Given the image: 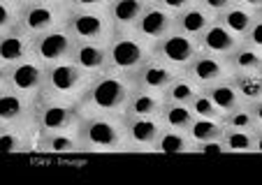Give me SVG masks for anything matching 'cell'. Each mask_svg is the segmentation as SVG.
Instances as JSON below:
<instances>
[{"label":"cell","mask_w":262,"mask_h":185,"mask_svg":"<svg viewBox=\"0 0 262 185\" xmlns=\"http://www.w3.org/2000/svg\"><path fill=\"white\" fill-rule=\"evenodd\" d=\"M63 28L77 42L104 44L112 37V24H109L104 10H74V7H68L63 19Z\"/></svg>","instance_id":"8992f818"},{"label":"cell","mask_w":262,"mask_h":185,"mask_svg":"<svg viewBox=\"0 0 262 185\" xmlns=\"http://www.w3.org/2000/svg\"><path fill=\"white\" fill-rule=\"evenodd\" d=\"M193 142L186 130H172V127H163L154 144V153H190Z\"/></svg>","instance_id":"4dcf8cb0"},{"label":"cell","mask_w":262,"mask_h":185,"mask_svg":"<svg viewBox=\"0 0 262 185\" xmlns=\"http://www.w3.org/2000/svg\"><path fill=\"white\" fill-rule=\"evenodd\" d=\"M198 3H200V5H202L207 12H211L213 16L221 14V12L225 10V7L232 5V0H198Z\"/></svg>","instance_id":"ab89813d"},{"label":"cell","mask_w":262,"mask_h":185,"mask_svg":"<svg viewBox=\"0 0 262 185\" xmlns=\"http://www.w3.org/2000/svg\"><path fill=\"white\" fill-rule=\"evenodd\" d=\"M81 153H121L125 148V134L121 113H81L77 125Z\"/></svg>","instance_id":"7a4b0ae2"},{"label":"cell","mask_w":262,"mask_h":185,"mask_svg":"<svg viewBox=\"0 0 262 185\" xmlns=\"http://www.w3.org/2000/svg\"><path fill=\"white\" fill-rule=\"evenodd\" d=\"M28 56H33V35L21 30L19 24L5 33H0V63L14 65Z\"/></svg>","instance_id":"2e32d148"},{"label":"cell","mask_w":262,"mask_h":185,"mask_svg":"<svg viewBox=\"0 0 262 185\" xmlns=\"http://www.w3.org/2000/svg\"><path fill=\"white\" fill-rule=\"evenodd\" d=\"M242 42L248 44V47H255V49H262V14L251 24V28L246 30Z\"/></svg>","instance_id":"d590c367"},{"label":"cell","mask_w":262,"mask_h":185,"mask_svg":"<svg viewBox=\"0 0 262 185\" xmlns=\"http://www.w3.org/2000/svg\"><path fill=\"white\" fill-rule=\"evenodd\" d=\"M7 86L12 90L21 92L26 98H37L45 86V65L37 58L28 56V58L19 60L14 65H7Z\"/></svg>","instance_id":"8fae6325"},{"label":"cell","mask_w":262,"mask_h":185,"mask_svg":"<svg viewBox=\"0 0 262 185\" xmlns=\"http://www.w3.org/2000/svg\"><path fill=\"white\" fill-rule=\"evenodd\" d=\"M202 90L207 92L209 98H211V102L216 104V109L221 111V118H223V113L232 111L234 107H239V104H242V98H239V92L234 90L230 77L228 79H221V81L211 83V86L202 88Z\"/></svg>","instance_id":"f546056e"},{"label":"cell","mask_w":262,"mask_h":185,"mask_svg":"<svg viewBox=\"0 0 262 185\" xmlns=\"http://www.w3.org/2000/svg\"><path fill=\"white\" fill-rule=\"evenodd\" d=\"M195 42H198V49L204 51V54H211V56H221V58H225V56H228L230 51H232L234 47L242 42V39L234 37V35L230 33L225 26H221L216 19H213L211 24L202 30V35H200Z\"/></svg>","instance_id":"e0dca14e"},{"label":"cell","mask_w":262,"mask_h":185,"mask_svg":"<svg viewBox=\"0 0 262 185\" xmlns=\"http://www.w3.org/2000/svg\"><path fill=\"white\" fill-rule=\"evenodd\" d=\"M221 142L225 153H257L262 136L260 130H232V127H225Z\"/></svg>","instance_id":"484cf974"},{"label":"cell","mask_w":262,"mask_h":185,"mask_svg":"<svg viewBox=\"0 0 262 185\" xmlns=\"http://www.w3.org/2000/svg\"><path fill=\"white\" fill-rule=\"evenodd\" d=\"M133 30L142 39H146L148 44H154L156 39H160L163 35H167L169 30H174V14L167 12L165 7L156 5L154 0H148Z\"/></svg>","instance_id":"7c38bea8"},{"label":"cell","mask_w":262,"mask_h":185,"mask_svg":"<svg viewBox=\"0 0 262 185\" xmlns=\"http://www.w3.org/2000/svg\"><path fill=\"white\" fill-rule=\"evenodd\" d=\"M148 0H107L104 14L114 30H133Z\"/></svg>","instance_id":"ac0fdd59"},{"label":"cell","mask_w":262,"mask_h":185,"mask_svg":"<svg viewBox=\"0 0 262 185\" xmlns=\"http://www.w3.org/2000/svg\"><path fill=\"white\" fill-rule=\"evenodd\" d=\"M163 95L144 88H133V92L125 100L123 113L125 116H160L163 111Z\"/></svg>","instance_id":"603a6c76"},{"label":"cell","mask_w":262,"mask_h":185,"mask_svg":"<svg viewBox=\"0 0 262 185\" xmlns=\"http://www.w3.org/2000/svg\"><path fill=\"white\" fill-rule=\"evenodd\" d=\"M135 83L128 74L112 70L89 77L81 95L77 98L81 113H123L125 100L133 92Z\"/></svg>","instance_id":"6da1fadb"},{"label":"cell","mask_w":262,"mask_h":185,"mask_svg":"<svg viewBox=\"0 0 262 185\" xmlns=\"http://www.w3.org/2000/svg\"><path fill=\"white\" fill-rule=\"evenodd\" d=\"M183 74L193 79L200 88H207V86H211V83L221 81V79H228L230 70H228L225 58L204 54V51H198L195 58L188 63V67L183 70Z\"/></svg>","instance_id":"4fadbf2b"},{"label":"cell","mask_w":262,"mask_h":185,"mask_svg":"<svg viewBox=\"0 0 262 185\" xmlns=\"http://www.w3.org/2000/svg\"><path fill=\"white\" fill-rule=\"evenodd\" d=\"M230 74L237 72H262V49L248 47V44L239 42L228 56H225Z\"/></svg>","instance_id":"d4e9b609"},{"label":"cell","mask_w":262,"mask_h":185,"mask_svg":"<svg viewBox=\"0 0 262 185\" xmlns=\"http://www.w3.org/2000/svg\"><path fill=\"white\" fill-rule=\"evenodd\" d=\"M35 127L30 123L0 125V153H30L35 151Z\"/></svg>","instance_id":"44dd1931"},{"label":"cell","mask_w":262,"mask_h":185,"mask_svg":"<svg viewBox=\"0 0 262 185\" xmlns=\"http://www.w3.org/2000/svg\"><path fill=\"white\" fill-rule=\"evenodd\" d=\"M200 90H202V88H200L193 79L186 77L183 72H179L177 77L167 83V88L163 90V102L165 104H188Z\"/></svg>","instance_id":"f1b7e54d"},{"label":"cell","mask_w":262,"mask_h":185,"mask_svg":"<svg viewBox=\"0 0 262 185\" xmlns=\"http://www.w3.org/2000/svg\"><path fill=\"white\" fill-rule=\"evenodd\" d=\"M7 86V65L0 63V88Z\"/></svg>","instance_id":"b9f144b4"},{"label":"cell","mask_w":262,"mask_h":185,"mask_svg":"<svg viewBox=\"0 0 262 185\" xmlns=\"http://www.w3.org/2000/svg\"><path fill=\"white\" fill-rule=\"evenodd\" d=\"M160 123L163 127H172V130H188L193 123L195 113L190 111L188 104H163L160 111Z\"/></svg>","instance_id":"d6a6232c"},{"label":"cell","mask_w":262,"mask_h":185,"mask_svg":"<svg viewBox=\"0 0 262 185\" xmlns=\"http://www.w3.org/2000/svg\"><path fill=\"white\" fill-rule=\"evenodd\" d=\"M188 107H190V111L200 118H221V111L216 109V104L211 102V98H209L204 90H200L198 95L190 100Z\"/></svg>","instance_id":"836d02e7"},{"label":"cell","mask_w":262,"mask_h":185,"mask_svg":"<svg viewBox=\"0 0 262 185\" xmlns=\"http://www.w3.org/2000/svg\"><path fill=\"white\" fill-rule=\"evenodd\" d=\"M70 60H72L81 72L93 77V74L107 70V49H104V44H100V42H74Z\"/></svg>","instance_id":"d6986e66"},{"label":"cell","mask_w":262,"mask_h":185,"mask_svg":"<svg viewBox=\"0 0 262 185\" xmlns=\"http://www.w3.org/2000/svg\"><path fill=\"white\" fill-rule=\"evenodd\" d=\"M211 21H213L211 12H207L200 3H193L190 7H186V10H181L179 14H174V30L198 39L200 35H202V30L207 28Z\"/></svg>","instance_id":"7402d4cb"},{"label":"cell","mask_w":262,"mask_h":185,"mask_svg":"<svg viewBox=\"0 0 262 185\" xmlns=\"http://www.w3.org/2000/svg\"><path fill=\"white\" fill-rule=\"evenodd\" d=\"M260 14H262V10H248V7L232 3V5L225 7V10H223L221 14H216L213 19H216L221 26H225V28L234 35V37L242 39L244 35H246V30L251 28V24Z\"/></svg>","instance_id":"cb8c5ba5"},{"label":"cell","mask_w":262,"mask_h":185,"mask_svg":"<svg viewBox=\"0 0 262 185\" xmlns=\"http://www.w3.org/2000/svg\"><path fill=\"white\" fill-rule=\"evenodd\" d=\"M107 0H68V7L74 10H104Z\"/></svg>","instance_id":"f35d334b"},{"label":"cell","mask_w":262,"mask_h":185,"mask_svg":"<svg viewBox=\"0 0 262 185\" xmlns=\"http://www.w3.org/2000/svg\"><path fill=\"white\" fill-rule=\"evenodd\" d=\"M121 123H123L128 151L154 153V144L163 130V123L158 116H125V113H121Z\"/></svg>","instance_id":"30bf717a"},{"label":"cell","mask_w":262,"mask_h":185,"mask_svg":"<svg viewBox=\"0 0 262 185\" xmlns=\"http://www.w3.org/2000/svg\"><path fill=\"white\" fill-rule=\"evenodd\" d=\"M89 74L81 72L72 60H60V63L45 65V86H42L40 95H49V98L60 100H74L81 95Z\"/></svg>","instance_id":"5b68a950"},{"label":"cell","mask_w":262,"mask_h":185,"mask_svg":"<svg viewBox=\"0 0 262 185\" xmlns=\"http://www.w3.org/2000/svg\"><path fill=\"white\" fill-rule=\"evenodd\" d=\"M223 130H225V125H223L221 118H200V116H195L193 123H190V127L186 132H188L190 142L198 144V142H207V139H221Z\"/></svg>","instance_id":"1f68e13d"},{"label":"cell","mask_w":262,"mask_h":185,"mask_svg":"<svg viewBox=\"0 0 262 185\" xmlns=\"http://www.w3.org/2000/svg\"><path fill=\"white\" fill-rule=\"evenodd\" d=\"M190 153H225L221 139H207V142H198L193 144Z\"/></svg>","instance_id":"8d00e7d4"},{"label":"cell","mask_w":262,"mask_h":185,"mask_svg":"<svg viewBox=\"0 0 262 185\" xmlns=\"http://www.w3.org/2000/svg\"><path fill=\"white\" fill-rule=\"evenodd\" d=\"M49 3H60V5H68V0H49Z\"/></svg>","instance_id":"ee69618b"},{"label":"cell","mask_w":262,"mask_h":185,"mask_svg":"<svg viewBox=\"0 0 262 185\" xmlns=\"http://www.w3.org/2000/svg\"><path fill=\"white\" fill-rule=\"evenodd\" d=\"M77 39L63 28H51L47 33L33 35V58H37L42 65L60 63V60H70Z\"/></svg>","instance_id":"9c48e42d"},{"label":"cell","mask_w":262,"mask_h":185,"mask_svg":"<svg viewBox=\"0 0 262 185\" xmlns=\"http://www.w3.org/2000/svg\"><path fill=\"white\" fill-rule=\"evenodd\" d=\"M30 116H33V98H26L10 86L0 88V125L30 123Z\"/></svg>","instance_id":"9a60e30c"},{"label":"cell","mask_w":262,"mask_h":185,"mask_svg":"<svg viewBox=\"0 0 262 185\" xmlns=\"http://www.w3.org/2000/svg\"><path fill=\"white\" fill-rule=\"evenodd\" d=\"M35 151L49 153V155H68V153H81L77 132L72 130H58V132H45L35 134Z\"/></svg>","instance_id":"ffe728a7"},{"label":"cell","mask_w":262,"mask_h":185,"mask_svg":"<svg viewBox=\"0 0 262 185\" xmlns=\"http://www.w3.org/2000/svg\"><path fill=\"white\" fill-rule=\"evenodd\" d=\"M177 74H179L177 70L167 67L163 60H158V58L151 56L137 72L130 74V79H133L135 88H144V90H154V92H160V95H163V90L167 88V83L172 81Z\"/></svg>","instance_id":"5bb4252c"},{"label":"cell","mask_w":262,"mask_h":185,"mask_svg":"<svg viewBox=\"0 0 262 185\" xmlns=\"http://www.w3.org/2000/svg\"><path fill=\"white\" fill-rule=\"evenodd\" d=\"M198 42L188 35L179 33V30H169L167 35H163L160 39H156L151 44V54L154 58L163 60L167 67L177 70V72H183L188 67V63L195 58L198 54Z\"/></svg>","instance_id":"ba28073f"},{"label":"cell","mask_w":262,"mask_h":185,"mask_svg":"<svg viewBox=\"0 0 262 185\" xmlns=\"http://www.w3.org/2000/svg\"><path fill=\"white\" fill-rule=\"evenodd\" d=\"M262 104H239L232 111L223 113V125L232 127V130H260L262 125Z\"/></svg>","instance_id":"4316f807"},{"label":"cell","mask_w":262,"mask_h":185,"mask_svg":"<svg viewBox=\"0 0 262 185\" xmlns=\"http://www.w3.org/2000/svg\"><path fill=\"white\" fill-rule=\"evenodd\" d=\"M232 3L248 7V10H262V0H232Z\"/></svg>","instance_id":"60d3db41"},{"label":"cell","mask_w":262,"mask_h":185,"mask_svg":"<svg viewBox=\"0 0 262 185\" xmlns=\"http://www.w3.org/2000/svg\"><path fill=\"white\" fill-rule=\"evenodd\" d=\"M5 3H10V5H14V7H21L24 3H28V0H5Z\"/></svg>","instance_id":"7bdbcfd3"},{"label":"cell","mask_w":262,"mask_h":185,"mask_svg":"<svg viewBox=\"0 0 262 185\" xmlns=\"http://www.w3.org/2000/svg\"><path fill=\"white\" fill-rule=\"evenodd\" d=\"M81 111L74 100H60L49 98V95H37L33 100V116L30 125L37 134L45 132H58V130H72L79 121Z\"/></svg>","instance_id":"277c9868"},{"label":"cell","mask_w":262,"mask_h":185,"mask_svg":"<svg viewBox=\"0 0 262 185\" xmlns=\"http://www.w3.org/2000/svg\"><path fill=\"white\" fill-rule=\"evenodd\" d=\"M68 5L49 3V0H28L19 7V28L28 35L47 33L51 28L63 26Z\"/></svg>","instance_id":"52a82bcc"},{"label":"cell","mask_w":262,"mask_h":185,"mask_svg":"<svg viewBox=\"0 0 262 185\" xmlns=\"http://www.w3.org/2000/svg\"><path fill=\"white\" fill-rule=\"evenodd\" d=\"M156 5L165 7L167 12H172V14H179L181 10H186V7H190L193 3H198V0H154Z\"/></svg>","instance_id":"74e56055"},{"label":"cell","mask_w":262,"mask_h":185,"mask_svg":"<svg viewBox=\"0 0 262 185\" xmlns=\"http://www.w3.org/2000/svg\"><path fill=\"white\" fill-rule=\"evenodd\" d=\"M104 49H107V70L128 77L154 56L151 44L139 37L135 30H114L112 37L104 42Z\"/></svg>","instance_id":"3957f363"},{"label":"cell","mask_w":262,"mask_h":185,"mask_svg":"<svg viewBox=\"0 0 262 185\" xmlns=\"http://www.w3.org/2000/svg\"><path fill=\"white\" fill-rule=\"evenodd\" d=\"M19 24V7L10 5L5 0H0V33L14 28Z\"/></svg>","instance_id":"e575fe53"},{"label":"cell","mask_w":262,"mask_h":185,"mask_svg":"<svg viewBox=\"0 0 262 185\" xmlns=\"http://www.w3.org/2000/svg\"><path fill=\"white\" fill-rule=\"evenodd\" d=\"M234 90L239 92L242 104H262V74L260 72H237L230 74Z\"/></svg>","instance_id":"83f0119b"}]
</instances>
